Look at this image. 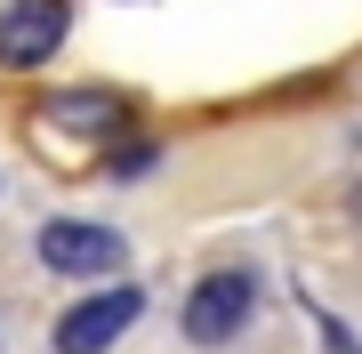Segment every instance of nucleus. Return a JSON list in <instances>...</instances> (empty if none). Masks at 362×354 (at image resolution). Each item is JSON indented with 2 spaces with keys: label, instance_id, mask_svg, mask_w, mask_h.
I'll use <instances>...</instances> for the list:
<instances>
[{
  "label": "nucleus",
  "instance_id": "4",
  "mask_svg": "<svg viewBox=\"0 0 362 354\" xmlns=\"http://www.w3.org/2000/svg\"><path fill=\"white\" fill-rule=\"evenodd\" d=\"M65 33H73L65 0H8V8H0V65H8V73L49 65V57L65 49Z\"/></svg>",
  "mask_w": 362,
  "mask_h": 354
},
{
  "label": "nucleus",
  "instance_id": "5",
  "mask_svg": "<svg viewBox=\"0 0 362 354\" xmlns=\"http://www.w3.org/2000/svg\"><path fill=\"white\" fill-rule=\"evenodd\" d=\"M49 121L57 129H81V137H121L129 129V97H113V89H57Z\"/></svg>",
  "mask_w": 362,
  "mask_h": 354
},
{
  "label": "nucleus",
  "instance_id": "3",
  "mask_svg": "<svg viewBox=\"0 0 362 354\" xmlns=\"http://www.w3.org/2000/svg\"><path fill=\"white\" fill-rule=\"evenodd\" d=\"M250 306H258V282L250 274H202L194 290H185V338L194 346H233L250 330Z\"/></svg>",
  "mask_w": 362,
  "mask_h": 354
},
{
  "label": "nucleus",
  "instance_id": "2",
  "mask_svg": "<svg viewBox=\"0 0 362 354\" xmlns=\"http://www.w3.org/2000/svg\"><path fill=\"white\" fill-rule=\"evenodd\" d=\"M40 266L65 282H113L121 266H129V242L113 234V225H89V218H57L40 225Z\"/></svg>",
  "mask_w": 362,
  "mask_h": 354
},
{
  "label": "nucleus",
  "instance_id": "1",
  "mask_svg": "<svg viewBox=\"0 0 362 354\" xmlns=\"http://www.w3.org/2000/svg\"><path fill=\"white\" fill-rule=\"evenodd\" d=\"M137 314H145V290L137 282H97L81 306L57 314V354H113L121 330H137Z\"/></svg>",
  "mask_w": 362,
  "mask_h": 354
}]
</instances>
